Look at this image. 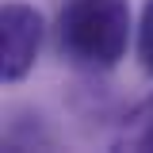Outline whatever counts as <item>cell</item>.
Listing matches in <instances>:
<instances>
[{"label": "cell", "mask_w": 153, "mask_h": 153, "mask_svg": "<svg viewBox=\"0 0 153 153\" xmlns=\"http://www.w3.org/2000/svg\"><path fill=\"white\" fill-rule=\"evenodd\" d=\"M61 50L92 69H111L130 42V4L126 0H69L57 19Z\"/></svg>", "instance_id": "cell-1"}, {"label": "cell", "mask_w": 153, "mask_h": 153, "mask_svg": "<svg viewBox=\"0 0 153 153\" xmlns=\"http://www.w3.org/2000/svg\"><path fill=\"white\" fill-rule=\"evenodd\" d=\"M119 146L123 149H153V96L126 115V123L119 130Z\"/></svg>", "instance_id": "cell-3"}, {"label": "cell", "mask_w": 153, "mask_h": 153, "mask_svg": "<svg viewBox=\"0 0 153 153\" xmlns=\"http://www.w3.org/2000/svg\"><path fill=\"white\" fill-rule=\"evenodd\" d=\"M42 46V16L27 4H8L0 12V73L4 80H23Z\"/></svg>", "instance_id": "cell-2"}, {"label": "cell", "mask_w": 153, "mask_h": 153, "mask_svg": "<svg viewBox=\"0 0 153 153\" xmlns=\"http://www.w3.org/2000/svg\"><path fill=\"white\" fill-rule=\"evenodd\" d=\"M138 57H142V65L153 73V0L146 4V12H142V27H138Z\"/></svg>", "instance_id": "cell-4"}]
</instances>
